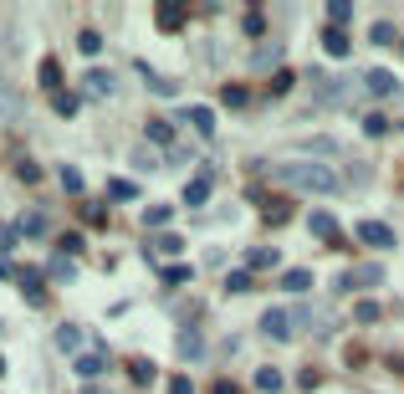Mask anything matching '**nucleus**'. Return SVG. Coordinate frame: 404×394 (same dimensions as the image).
Instances as JSON below:
<instances>
[{
	"label": "nucleus",
	"instance_id": "2",
	"mask_svg": "<svg viewBox=\"0 0 404 394\" xmlns=\"http://www.w3.org/2000/svg\"><path fill=\"white\" fill-rule=\"evenodd\" d=\"M261 333H266L271 343H292V313L266 308V313H261Z\"/></svg>",
	"mask_w": 404,
	"mask_h": 394
},
{
	"label": "nucleus",
	"instance_id": "32",
	"mask_svg": "<svg viewBox=\"0 0 404 394\" xmlns=\"http://www.w3.org/2000/svg\"><path fill=\"white\" fill-rule=\"evenodd\" d=\"M353 318H358V323H374V318H379V302H358Z\"/></svg>",
	"mask_w": 404,
	"mask_h": 394
},
{
	"label": "nucleus",
	"instance_id": "25",
	"mask_svg": "<svg viewBox=\"0 0 404 394\" xmlns=\"http://www.w3.org/2000/svg\"><path fill=\"white\" fill-rule=\"evenodd\" d=\"M241 26H246V36H261V31H266V16H261L256 6H251V11H246V21H241Z\"/></svg>",
	"mask_w": 404,
	"mask_h": 394
},
{
	"label": "nucleus",
	"instance_id": "42",
	"mask_svg": "<svg viewBox=\"0 0 404 394\" xmlns=\"http://www.w3.org/2000/svg\"><path fill=\"white\" fill-rule=\"evenodd\" d=\"M215 394H241V389H236V384H230V379H225V384H220V389H215Z\"/></svg>",
	"mask_w": 404,
	"mask_h": 394
},
{
	"label": "nucleus",
	"instance_id": "21",
	"mask_svg": "<svg viewBox=\"0 0 404 394\" xmlns=\"http://www.w3.org/2000/svg\"><path fill=\"white\" fill-rule=\"evenodd\" d=\"M328 16H333V31H343L348 21H353V6H348V0H338V6H328Z\"/></svg>",
	"mask_w": 404,
	"mask_h": 394
},
{
	"label": "nucleus",
	"instance_id": "4",
	"mask_svg": "<svg viewBox=\"0 0 404 394\" xmlns=\"http://www.w3.org/2000/svg\"><path fill=\"white\" fill-rule=\"evenodd\" d=\"M82 93H93V98H113V93H118V77H113V72H102V67H93L88 77H82Z\"/></svg>",
	"mask_w": 404,
	"mask_h": 394
},
{
	"label": "nucleus",
	"instance_id": "15",
	"mask_svg": "<svg viewBox=\"0 0 404 394\" xmlns=\"http://www.w3.org/2000/svg\"><path fill=\"white\" fill-rule=\"evenodd\" d=\"M246 261H251V272H266V267H276L282 256H276V246H256V251H251Z\"/></svg>",
	"mask_w": 404,
	"mask_h": 394
},
{
	"label": "nucleus",
	"instance_id": "17",
	"mask_svg": "<svg viewBox=\"0 0 404 394\" xmlns=\"http://www.w3.org/2000/svg\"><path fill=\"white\" fill-rule=\"evenodd\" d=\"M20 236H47V215H41V210L20 215Z\"/></svg>",
	"mask_w": 404,
	"mask_h": 394
},
{
	"label": "nucleus",
	"instance_id": "36",
	"mask_svg": "<svg viewBox=\"0 0 404 394\" xmlns=\"http://www.w3.org/2000/svg\"><path fill=\"white\" fill-rule=\"evenodd\" d=\"M72 251H82V236H77V231L61 236V256H72Z\"/></svg>",
	"mask_w": 404,
	"mask_h": 394
},
{
	"label": "nucleus",
	"instance_id": "27",
	"mask_svg": "<svg viewBox=\"0 0 404 394\" xmlns=\"http://www.w3.org/2000/svg\"><path fill=\"white\" fill-rule=\"evenodd\" d=\"M220 98H225L230 108H246V98H251V93H246V87H241V82H230V87H225V93H220Z\"/></svg>",
	"mask_w": 404,
	"mask_h": 394
},
{
	"label": "nucleus",
	"instance_id": "16",
	"mask_svg": "<svg viewBox=\"0 0 404 394\" xmlns=\"http://www.w3.org/2000/svg\"><path fill=\"white\" fill-rule=\"evenodd\" d=\"M129 374H133L138 384H154V374H159V369H154V359H129Z\"/></svg>",
	"mask_w": 404,
	"mask_h": 394
},
{
	"label": "nucleus",
	"instance_id": "43",
	"mask_svg": "<svg viewBox=\"0 0 404 394\" xmlns=\"http://www.w3.org/2000/svg\"><path fill=\"white\" fill-rule=\"evenodd\" d=\"M0 374H6V359H0Z\"/></svg>",
	"mask_w": 404,
	"mask_h": 394
},
{
	"label": "nucleus",
	"instance_id": "5",
	"mask_svg": "<svg viewBox=\"0 0 404 394\" xmlns=\"http://www.w3.org/2000/svg\"><path fill=\"white\" fill-rule=\"evenodd\" d=\"M210 185H215V174H210V164H205L195 180L184 185V200H189V205H205V200H210Z\"/></svg>",
	"mask_w": 404,
	"mask_h": 394
},
{
	"label": "nucleus",
	"instance_id": "37",
	"mask_svg": "<svg viewBox=\"0 0 404 394\" xmlns=\"http://www.w3.org/2000/svg\"><path fill=\"white\" fill-rule=\"evenodd\" d=\"M16 236H20V226H0V251H11Z\"/></svg>",
	"mask_w": 404,
	"mask_h": 394
},
{
	"label": "nucleus",
	"instance_id": "20",
	"mask_svg": "<svg viewBox=\"0 0 404 394\" xmlns=\"http://www.w3.org/2000/svg\"><path fill=\"white\" fill-rule=\"evenodd\" d=\"M256 389L261 394H276V389H282V374H276V369H256Z\"/></svg>",
	"mask_w": 404,
	"mask_h": 394
},
{
	"label": "nucleus",
	"instance_id": "26",
	"mask_svg": "<svg viewBox=\"0 0 404 394\" xmlns=\"http://www.w3.org/2000/svg\"><path fill=\"white\" fill-rule=\"evenodd\" d=\"M154 251H164V256H179V251H184V241H179L174 231H169V236H159V241H154Z\"/></svg>",
	"mask_w": 404,
	"mask_h": 394
},
{
	"label": "nucleus",
	"instance_id": "23",
	"mask_svg": "<svg viewBox=\"0 0 404 394\" xmlns=\"http://www.w3.org/2000/svg\"><path fill=\"white\" fill-rule=\"evenodd\" d=\"M57 180H61V190H67V195H82V174H77L72 164H61V174H57Z\"/></svg>",
	"mask_w": 404,
	"mask_h": 394
},
{
	"label": "nucleus",
	"instance_id": "9",
	"mask_svg": "<svg viewBox=\"0 0 404 394\" xmlns=\"http://www.w3.org/2000/svg\"><path fill=\"white\" fill-rule=\"evenodd\" d=\"M379 277H384L379 267H358V272H348V277H338V292H343V287H374Z\"/></svg>",
	"mask_w": 404,
	"mask_h": 394
},
{
	"label": "nucleus",
	"instance_id": "11",
	"mask_svg": "<svg viewBox=\"0 0 404 394\" xmlns=\"http://www.w3.org/2000/svg\"><path fill=\"white\" fill-rule=\"evenodd\" d=\"M184 123H195L200 128V134L210 139V134H215V113H210V108H184V113H179Z\"/></svg>",
	"mask_w": 404,
	"mask_h": 394
},
{
	"label": "nucleus",
	"instance_id": "12",
	"mask_svg": "<svg viewBox=\"0 0 404 394\" xmlns=\"http://www.w3.org/2000/svg\"><path fill=\"white\" fill-rule=\"evenodd\" d=\"M102 369H108V354H97V348H93V354H82V359H77V374H82V379H97Z\"/></svg>",
	"mask_w": 404,
	"mask_h": 394
},
{
	"label": "nucleus",
	"instance_id": "18",
	"mask_svg": "<svg viewBox=\"0 0 404 394\" xmlns=\"http://www.w3.org/2000/svg\"><path fill=\"white\" fill-rule=\"evenodd\" d=\"M282 287H287V292H307V287H312V272H302V267L287 272V277H282Z\"/></svg>",
	"mask_w": 404,
	"mask_h": 394
},
{
	"label": "nucleus",
	"instance_id": "34",
	"mask_svg": "<svg viewBox=\"0 0 404 394\" xmlns=\"http://www.w3.org/2000/svg\"><path fill=\"white\" fill-rule=\"evenodd\" d=\"M374 41H379V47H389V41H394V26H389V21H379V26H374Z\"/></svg>",
	"mask_w": 404,
	"mask_h": 394
},
{
	"label": "nucleus",
	"instance_id": "33",
	"mask_svg": "<svg viewBox=\"0 0 404 394\" xmlns=\"http://www.w3.org/2000/svg\"><path fill=\"white\" fill-rule=\"evenodd\" d=\"M384 128H389V118H379V113L364 118V134H369V139H374V134H384Z\"/></svg>",
	"mask_w": 404,
	"mask_h": 394
},
{
	"label": "nucleus",
	"instance_id": "31",
	"mask_svg": "<svg viewBox=\"0 0 404 394\" xmlns=\"http://www.w3.org/2000/svg\"><path fill=\"white\" fill-rule=\"evenodd\" d=\"M143 226H154V231H159V226H169V210H164V205H154V210L143 215Z\"/></svg>",
	"mask_w": 404,
	"mask_h": 394
},
{
	"label": "nucleus",
	"instance_id": "19",
	"mask_svg": "<svg viewBox=\"0 0 404 394\" xmlns=\"http://www.w3.org/2000/svg\"><path fill=\"white\" fill-rule=\"evenodd\" d=\"M323 47H328V57H348V36L328 26V36H323Z\"/></svg>",
	"mask_w": 404,
	"mask_h": 394
},
{
	"label": "nucleus",
	"instance_id": "1",
	"mask_svg": "<svg viewBox=\"0 0 404 394\" xmlns=\"http://www.w3.org/2000/svg\"><path fill=\"white\" fill-rule=\"evenodd\" d=\"M271 174H276L287 190H302V195H333V190H338L333 164H317V159H276Z\"/></svg>",
	"mask_w": 404,
	"mask_h": 394
},
{
	"label": "nucleus",
	"instance_id": "6",
	"mask_svg": "<svg viewBox=\"0 0 404 394\" xmlns=\"http://www.w3.org/2000/svg\"><path fill=\"white\" fill-rule=\"evenodd\" d=\"M52 343L61 348V354H72V359H82V328H77V323H61Z\"/></svg>",
	"mask_w": 404,
	"mask_h": 394
},
{
	"label": "nucleus",
	"instance_id": "13",
	"mask_svg": "<svg viewBox=\"0 0 404 394\" xmlns=\"http://www.w3.org/2000/svg\"><path fill=\"white\" fill-rule=\"evenodd\" d=\"M179 359H205V343H200L195 328H184V333H179Z\"/></svg>",
	"mask_w": 404,
	"mask_h": 394
},
{
	"label": "nucleus",
	"instance_id": "28",
	"mask_svg": "<svg viewBox=\"0 0 404 394\" xmlns=\"http://www.w3.org/2000/svg\"><path fill=\"white\" fill-rule=\"evenodd\" d=\"M41 87H61V67L57 62H41Z\"/></svg>",
	"mask_w": 404,
	"mask_h": 394
},
{
	"label": "nucleus",
	"instance_id": "41",
	"mask_svg": "<svg viewBox=\"0 0 404 394\" xmlns=\"http://www.w3.org/2000/svg\"><path fill=\"white\" fill-rule=\"evenodd\" d=\"M82 394H113V389H102V384H82Z\"/></svg>",
	"mask_w": 404,
	"mask_h": 394
},
{
	"label": "nucleus",
	"instance_id": "38",
	"mask_svg": "<svg viewBox=\"0 0 404 394\" xmlns=\"http://www.w3.org/2000/svg\"><path fill=\"white\" fill-rule=\"evenodd\" d=\"M169 394H195V384H189L184 374H174V379H169Z\"/></svg>",
	"mask_w": 404,
	"mask_h": 394
},
{
	"label": "nucleus",
	"instance_id": "10",
	"mask_svg": "<svg viewBox=\"0 0 404 394\" xmlns=\"http://www.w3.org/2000/svg\"><path fill=\"white\" fill-rule=\"evenodd\" d=\"M16 282H20V292H26L31 308H41V302H47V292H41V277H36V272H16Z\"/></svg>",
	"mask_w": 404,
	"mask_h": 394
},
{
	"label": "nucleus",
	"instance_id": "7",
	"mask_svg": "<svg viewBox=\"0 0 404 394\" xmlns=\"http://www.w3.org/2000/svg\"><path fill=\"white\" fill-rule=\"evenodd\" d=\"M364 82H369V93H379V98H399V77H394V72H384V67H374Z\"/></svg>",
	"mask_w": 404,
	"mask_h": 394
},
{
	"label": "nucleus",
	"instance_id": "40",
	"mask_svg": "<svg viewBox=\"0 0 404 394\" xmlns=\"http://www.w3.org/2000/svg\"><path fill=\"white\" fill-rule=\"evenodd\" d=\"M52 277H57V282H72V277H77V272H72V267H67V261H52Z\"/></svg>",
	"mask_w": 404,
	"mask_h": 394
},
{
	"label": "nucleus",
	"instance_id": "22",
	"mask_svg": "<svg viewBox=\"0 0 404 394\" xmlns=\"http://www.w3.org/2000/svg\"><path fill=\"white\" fill-rule=\"evenodd\" d=\"M148 139H154V144H164V149H169V139H174V128H169L164 118H148Z\"/></svg>",
	"mask_w": 404,
	"mask_h": 394
},
{
	"label": "nucleus",
	"instance_id": "35",
	"mask_svg": "<svg viewBox=\"0 0 404 394\" xmlns=\"http://www.w3.org/2000/svg\"><path fill=\"white\" fill-rule=\"evenodd\" d=\"M77 47H82V52H97V47H102V36H97V31H82V36H77Z\"/></svg>",
	"mask_w": 404,
	"mask_h": 394
},
{
	"label": "nucleus",
	"instance_id": "24",
	"mask_svg": "<svg viewBox=\"0 0 404 394\" xmlns=\"http://www.w3.org/2000/svg\"><path fill=\"white\" fill-rule=\"evenodd\" d=\"M133 195H138L133 180H113V185H108V200H133Z\"/></svg>",
	"mask_w": 404,
	"mask_h": 394
},
{
	"label": "nucleus",
	"instance_id": "14",
	"mask_svg": "<svg viewBox=\"0 0 404 394\" xmlns=\"http://www.w3.org/2000/svg\"><path fill=\"white\" fill-rule=\"evenodd\" d=\"M184 26V6H169V0H164V6H159V31H179Z\"/></svg>",
	"mask_w": 404,
	"mask_h": 394
},
{
	"label": "nucleus",
	"instance_id": "8",
	"mask_svg": "<svg viewBox=\"0 0 404 394\" xmlns=\"http://www.w3.org/2000/svg\"><path fill=\"white\" fill-rule=\"evenodd\" d=\"M307 226H312L317 241H338V221H333L328 210H312V215H307Z\"/></svg>",
	"mask_w": 404,
	"mask_h": 394
},
{
	"label": "nucleus",
	"instance_id": "30",
	"mask_svg": "<svg viewBox=\"0 0 404 394\" xmlns=\"http://www.w3.org/2000/svg\"><path fill=\"white\" fill-rule=\"evenodd\" d=\"M16 174H20V180H26V185H36V180H41V169H36L31 159H20V164H16Z\"/></svg>",
	"mask_w": 404,
	"mask_h": 394
},
{
	"label": "nucleus",
	"instance_id": "39",
	"mask_svg": "<svg viewBox=\"0 0 404 394\" xmlns=\"http://www.w3.org/2000/svg\"><path fill=\"white\" fill-rule=\"evenodd\" d=\"M11 113H16V98H11V93H0V128H6Z\"/></svg>",
	"mask_w": 404,
	"mask_h": 394
},
{
	"label": "nucleus",
	"instance_id": "3",
	"mask_svg": "<svg viewBox=\"0 0 404 394\" xmlns=\"http://www.w3.org/2000/svg\"><path fill=\"white\" fill-rule=\"evenodd\" d=\"M358 241L374 246V251H389V246H394V231H389L384 221H358Z\"/></svg>",
	"mask_w": 404,
	"mask_h": 394
},
{
	"label": "nucleus",
	"instance_id": "29",
	"mask_svg": "<svg viewBox=\"0 0 404 394\" xmlns=\"http://www.w3.org/2000/svg\"><path fill=\"white\" fill-rule=\"evenodd\" d=\"M57 113L72 118V113H77V98H72V93H57Z\"/></svg>",
	"mask_w": 404,
	"mask_h": 394
}]
</instances>
